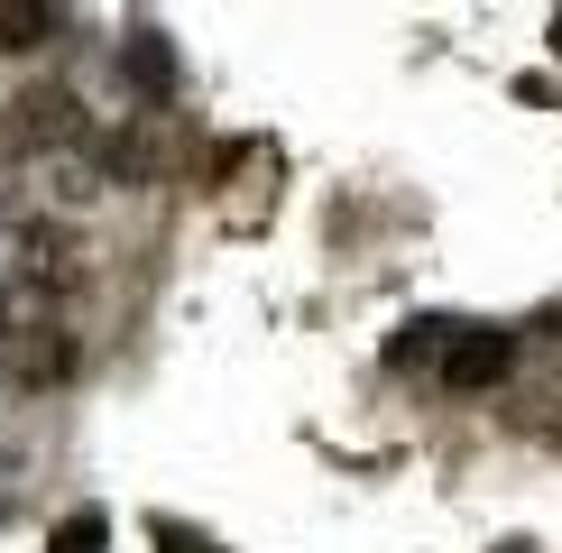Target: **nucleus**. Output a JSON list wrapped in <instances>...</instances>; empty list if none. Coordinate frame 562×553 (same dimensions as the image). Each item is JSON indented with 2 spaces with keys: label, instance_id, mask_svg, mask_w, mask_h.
Segmentation results:
<instances>
[{
  "label": "nucleus",
  "instance_id": "f257e3e1",
  "mask_svg": "<svg viewBox=\"0 0 562 553\" xmlns=\"http://www.w3.org/2000/svg\"><path fill=\"white\" fill-rule=\"evenodd\" d=\"M507 369H517V332H442V351H434V379L452 387V397H480Z\"/></svg>",
  "mask_w": 562,
  "mask_h": 553
},
{
  "label": "nucleus",
  "instance_id": "f03ea898",
  "mask_svg": "<svg viewBox=\"0 0 562 553\" xmlns=\"http://www.w3.org/2000/svg\"><path fill=\"white\" fill-rule=\"evenodd\" d=\"M10 138L19 148H65V138H83V102L65 83H29L10 102Z\"/></svg>",
  "mask_w": 562,
  "mask_h": 553
},
{
  "label": "nucleus",
  "instance_id": "7ed1b4c3",
  "mask_svg": "<svg viewBox=\"0 0 562 553\" xmlns=\"http://www.w3.org/2000/svg\"><path fill=\"white\" fill-rule=\"evenodd\" d=\"M19 276H37V286H75V276H83V230L75 222H19Z\"/></svg>",
  "mask_w": 562,
  "mask_h": 553
},
{
  "label": "nucleus",
  "instance_id": "20e7f679",
  "mask_svg": "<svg viewBox=\"0 0 562 553\" xmlns=\"http://www.w3.org/2000/svg\"><path fill=\"white\" fill-rule=\"evenodd\" d=\"M19 351H29V360H19V379H29V387H65V379L83 369V341L65 332V323H46V332H29Z\"/></svg>",
  "mask_w": 562,
  "mask_h": 553
},
{
  "label": "nucleus",
  "instance_id": "39448f33",
  "mask_svg": "<svg viewBox=\"0 0 562 553\" xmlns=\"http://www.w3.org/2000/svg\"><path fill=\"white\" fill-rule=\"evenodd\" d=\"M56 37V0H0V56H37Z\"/></svg>",
  "mask_w": 562,
  "mask_h": 553
},
{
  "label": "nucleus",
  "instance_id": "423d86ee",
  "mask_svg": "<svg viewBox=\"0 0 562 553\" xmlns=\"http://www.w3.org/2000/svg\"><path fill=\"white\" fill-rule=\"evenodd\" d=\"M111 176H121V184L157 176V138H148V129H121V138H111Z\"/></svg>",
  "mask_w": 562,
  "mask_h": 553
},
{
  "label": "nucleus",
  "instance_id": "0eeeda50",
  "mask_svg": "<svg viewBox=\"0 0 562 553\" xmlns=\"http://www.w3.org/2000/svg\"><path fill=\"white\" fill-rule=\"evenodd\" d=\"M121 75H138L148 92H167V83H176V65H167V46H157V37H138L130 56H121Z\"/></svg>",
  "mask_w": 562,
  "mask_h": 553
},
{
  "label": "nucleus",
  "instance_id": "6e6552de",
  "mask_svg": "<svg viewBox=\"0 0 562 553\" xmlns=\"http://www.w3.org/2000/svg\"><path fill=\"white\" fill-rule=\"evenodd\" d=\"M92 544H102V517H75V526H65V553H92Z\"/></svg>",
  "mask_w": 562,
  "mask_h": 553
}]
</instances>
